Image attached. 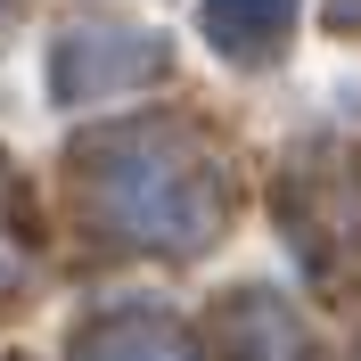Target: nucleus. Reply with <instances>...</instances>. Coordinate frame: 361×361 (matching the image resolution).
<instances>
[{"mask_svg": "<svg viewBox=\"0 0 361 361\" xmlns=\"http://www.w3.org/2000/svg\"><path fill=\"white\" fill-rule=\"evenodd\" d=\"M214 180L205 164H180V140H123L99 173V214H107L123 238H148V247H197L214 230Z\"/></svg>", "mask_w": 361, "mask_h": 361, "instance_id": "nucleus-1", "label": "nucleus"}, {"mask_svg": "<svg viewBox=\"0 0 361 361\" xmlns=\"http://www.w3.org/2000/svg\"><path fill=\"white\" fill-rule=\"evenodd\" d=\"M157 74V42L140 25H99V33H74L66 58H58V90L66 99H115Z\"/></svg>", "mask_w": 361, "mask_h": 361, "instance_id": "nucleus-2", "label": "nucleus"}, {"mask_svg": "<svg viewBox=\"0 0 361 361\" xmlns=\"http://www.w3.org/2000/svg\"><path fill=\"white\" fill-rule=\"evenodd\" d=\"M74 361H197V345L180 337L173 320H157V312H115L99 329H82Z\"/></svg>", "mask_w": 361, "mask_h": 361, "instance_id": "nucleus-3", "label": "nucleus"}, {"mask_svg": "<svg viewBox=\"0 0 361 361\" xmlns=\"http://www.w3.org/2000/svg\"><path fill=\"white\" fill-rule=\"evenodd\" d=\"M230 361H312V345L288 320V304L238 295V312H230Z\"/></svg>", "mask_w": 361, "mask_h": 361, "instance_id": "nucleus-4", "label": "nucleus"}, {"mask_svg": "<svg viewBox=\"0 0 361 361\" xmlns=\"http://www.w3.org/2000/svg\"><path fill=\"white\" fill-rule=\"evenodd\" d=\"M288 8L295 0H205V33L230 58H255V49H271L288 33Z\"/></svg>", "mask_w": 361, "mask_h": 361, "instance_id": "nucleus-5", "label": "nucleus"}]
</instances>
